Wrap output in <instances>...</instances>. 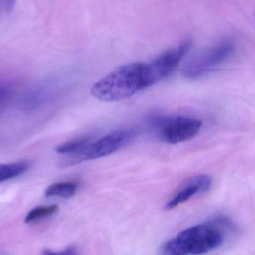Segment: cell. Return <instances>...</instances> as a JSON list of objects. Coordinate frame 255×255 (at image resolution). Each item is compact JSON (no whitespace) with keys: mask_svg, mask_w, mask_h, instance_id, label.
<instances>
[{"mask_svg":"<svg viewBox=\"0 0 255 255\" xmlns=\"http://www.w3.org/2000/svg\"><path fill=\"white\" fill-rule=\"evenodd\" d=\"M16 0H0V10L10 11L14 7Z\"/></svg>","mask_w":255,"mask_h":255,"instance_id":"5bb4252c","label":"cell"},{"mask_svg":"<svg viewBox=\"0 0 255 255\" xmlns=\"http://www.w3.org/2000/svg\"><path fill=\"white\" fill-rule=\"evenodd\" d=\"M11 94L10 88L0 85V109L10 101Z\"/></svg>","mask_w":255,"mask_h":255,"instance_id":"7c38bea8","label":"cell"},{"mask_svg":"<svg viewBox=\"0 0 255 255\" xmlns=\"http://www.w3.org/2000/svg\"><path fill=\"white\" fill-rule=\"evenodd\" d=\"M232 222L217 217L206 223L184 229L174 238L180 255H202L221 247L226 233L232 229Z\"/></svg>","mask_w":255,"mask_h":255,"instance_id":"7a4b0ae2","label":"cell"},{"mask_svg":"<svg viewBox=\"0 0 255 255\" xmlns=\"http://www.w3.org/2000/svg\"><path fill=\"white\" fill-rule=\"evenodd\" d=\"M79 188V184L76 182H58L49 186L45 191V195L48 197H58L70 199L76 194Z\"/></svg>","mask_w":255,"mask_h":255,"instance_id":"9c48e42d","label":"cell"},{"mask_svg":"<svg viewBox=\"0 0 255 255\" xmlns=\"http://www.w3.org/2000/svg\"><path fill=\"white\" fill-rule=\"evenodd\" d=\"M148 88L146 63L123 66L93 85L91 94L103 102L121 101Z\"/></svg>","mask_w":255,"mask_h":255,"instance_id":"6da1fadb","label":"cell"},{"mask_svg":"<svg viewBox=\"0 0 255 255\" xmlns=\"http://www.w3.org/2000/svg\"><path fill=\"white\" fill-rule=\"evenodd\" d=\"M58 210V207L56 205L37 207L28 213L25 217V223H31L40 219L46 218L56 213Z\"/></svg>","mask_w":255,"mask_h":255,"instance_id":"8fae6325","label":"cell"},{"mask_svg":"<svg viewBox=\"0 0 255 255\" xmlns=\"http://www.w3.org/2000/svg\"><path fill=\"white\" fill-rule=\"evenodd\" d=\"M149 122L159 139L169 144L193 139L202 126L200 120L184 116L154 117Z\"/></svg>","mask_w":255,"mask_h":255,"instance_id":"3957f363","label":"cell"},{"mask_svg":"<svg viewBox=\"0 0 255 255\" xmlns=\"http://www.w3.org/2000/svg\"><path fill=\"white\" fill-rule=\"evenodd\" d=\"M40 255H79L77 249L74 247H67L66 250H63L58 253L50 251V250H45Z\"/></svg>","mask_w":255,"mask_h":255,"instance_id":"4fadbf2b","label":"cell"},{"mask_svg":"<svg viewBox=\"0 0 255 255\" xmlns=\"http://www.w3.org/2000/svg\"><path fill=\"white\" fill-rule=\"evenodd\" d=\"M30 163L27 161L0 164V184L22 175L28 170Z\"/></svg>","mask_w":255,"mask_h":255,"instance_id":"ba28073f","label":"cell"},{"mask_svg":"<svg viewBox=\"0 0 255 255\" xmlns=\"http://www.w3.org/2000/svg\"><path fill=\"white\" fill-rule=\"evenodd\" d=\"M212 181L207 175H199L187 181L166 205V210H172L197 194L205 193L211 188Z\"/></svg>","mask_w":255,"mask_h":255,"instance_id":"52a82bcc","label":"cell"},{"mask_svg":"<svg viewBox=\"0 0 255 255\" xmlns=\"http://www.w3.org/2000/svg\"><path fill=\"white\" fill-rule=\"evenodd\" d=\"M190 40H183L175 47L165 51L150 63H146L148 86L170 76L191 48Z\"/></svg>","mask_w":255,"mask_h":255,"instance_id":"5b68a950","label":"cell"},{"mask_svg":"<svg viewBox=\"0 0 255 255\" xmlns=\"http://www.w3.org/2000/svg\"><path fill=\"white\" fill-rule=\"evenodd\" d=\"M91 138L88 136L79 137L78 139H73L58 145L56 151L59 154H76L86 148L91 143Z\"/></svg>","mask_w":255,"mask_h":255,"instance_id":"30bf717a","label":"cell"},{"mask_svg":"<svg viewBox=\"0 0 255 255\" xmlns=\"http://www.w3.org/2000/svg\"><path fill=\"white\" fill-rule=\"evenodd\" d=\"M134 136L130 130H117L108 133L98 140L91 142L80 152L74 154V162L94 160L112 154L128 145Z\"/></svg>","mask_w":255,"mask_h":255,"instance_id":"8992f818","label":"cell"},{"mask_svg":"<svg viewBox=\"0 0 255 255\" xmlns=\"http://www.w3.org/2000/svg\"><path fill=\"white\" fill-rule=\"evenodd\" d=\"M235 50L232 42L225 40L217 43L194 55L184 66L183 73L190 79L199 77L225 63Z\"/></svg>","mask_w":255,"mask_h":255,"instance_id":"277c9868","label":"cell"}]
</instances>
